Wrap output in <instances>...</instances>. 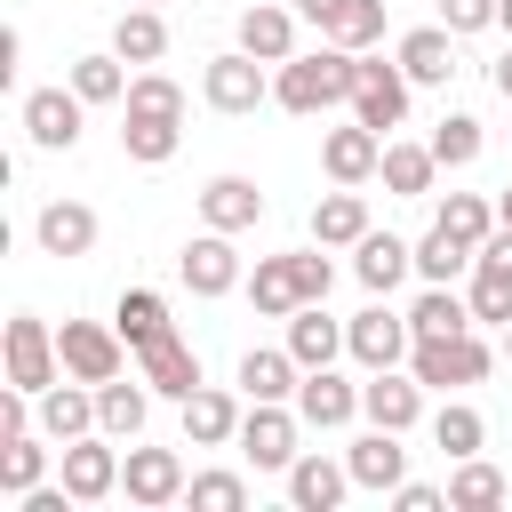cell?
I'll use <instances>...</instances> for the list:
<instances>
[{"label": "cell", "mask_w": 512, "mask_h": 512, "mask_svg": "<svg viewBox=\"0 0 512 512\" xmlns=\"http://www.w3.org/2000/svg\"><path fill=\"white\" fill-rule=\"evenodd\" d=\"M352 64H360V56L336 48V40L312 48V56H288L280 80H272V104H288V112H304V120L328 112V104H352Z\"/></svg>", "instance_id": "1"}, {"label": "cell", "mask_w": 512, "mask_h": 512, "mask_svg": "<svg viewBox=\"0 0 512 512\" xmlns=\"http://www.w3.org/2000/svg\"><path fill=\"white\" fill-rule=\"evenodd\" d=\"M496 368V352L464 328V336H416V352H408V376L424 384V392H448V384H480Z\"/></svg>", "instance_id": "2"}, {"label": "cell", "mask_w": 512, "mask_h": 512, "mask_svg": "<svg viewBox=\"0 0 512 512\" xmlns=\"http://www.w3.org/2000/svg\"><path fill=\"white\" fill-rule=\"evenodd\" d=\"M408 88H416V80H408L400 64L360 56V64H352V120H368L376 136H392V128L408 120Z\"/></svg>", "instance_id": "3"}, {"label": "cell", "mask_w": 512, "mask_h": 512, "mask_svg": "<svg viewBox=\"0 0 512 512\" xmlns=\"http://www.w3.org/2000/svg\"><path fill=\"white\" fill-rule=\"evenodd\" d=\"M344 352H352L360 368H400V360L416 352V328H408V312H392V304L376 296L368 312L344 320Z\"/></svg>", "instance_id": "4"}, {"label": "cell", "mask_w": 512, "mask_h": 512, "mask_svg": "<svg viewBox=\"0 0 512 512\" xmlns=\"http://www.w3.org/2000/svg\"><path fill=\"white\" fill-rule=\"evenodd\" d=\"M56 352H64V376H80V384H112L128 368V336L104 328V320H64L56 328Z\"/></svg>", "instance_id": "5"}, {"label": "cell", "mask_w": 512, "mask_h": 512, "mask_svg": "<svg viewBox=\"0 0 512 512\" xmlns=\"http://www.w3.org/2000/svg\"><path fill=\"white\" fill-rule=\"evenodd\" d=\"M472 320H488V328H512V224H496L488 240H480V256H472Z\"/></svg>", "instance_id": "6"}, {"label": "cell", "mask_w": 512, "mask_h": 512, "mask_svg": "<svg viewBox=\"0 0 512 512\" xmlns=\"http://www.w3.org/2000/svg\"><path fill=\"white\" fill-rule=\"evenodd\" d=\"M296 424L304 416H288L280 400H248V416H240V456L256 464V472H288L304 448H296Z\"/></svg>", "instance_id": "7"}, {"label": "cell", "mask_w": 512, "mask_h": 512, "mask_svg": "<svg viewBox=\"0 0 512 512\" xmlns=\"http://www.w3.org/2000/svg\"><path fill=\"white\" fill-rule=\"evenodd\" d=\"M56 376H64V352H56L48 320H40V312H16V320H8V384L48 392Z\"/></svg>", "instance_id": "8"}, {"label": "cell", "mask_w": 512, "mask_h": 512, "mask_svg": "<svg viewBox=\"0 0 512 512\" xmlns=\"http://www.w3.org/2000/svg\"><path fill=\"white\" fill-rule=\"evenodd\" d=\"M80 112H88L80 88H32V96H24V136H32L40 152H72V144H80Z\"/></svg>", "instance_id": "9"}, {"label": "cell", "mask_w": 512, "mask_h": 512, "mask_svg": "<svg viewBox=\"0 0 512 512\" xmlns=\"http://www.w3.org/2000/svg\"><path fill=\"white\" fill-rule=\"evenodd\" d=\"M176 272H184L192 296H232V288H248V280H240V256H232V232H216V224H208L200 240H184Z\"/></svg>", "instance_id": "10"}, {"label": "cell", "mask_w": 512, "mask_h": 512, "mask_svg": "<svg viewBox=\"0 0 512 512\" xmlns=\"http://www.w3.org/2000/svg\"><path fill=\"white\" fill-rule=\"evenodd\" d=\"M64 488H72L80 504H104V496L120 488V448H112V432L64 440Z\"/></svg>", "instance_id": "11"}, {"label": "cell", "mask_w": 512, "mask_h": 512, "mask_svg": "<svg viewBox=\"0 0 512 512\" xmlns=\"http://www.w3.org/2000/svg\"><path fill=\"white\" fill-rule=\"evenodd\" d=\"M200 96H208L216 112H256V104L272 96V80H264V64H256L248 48H232V56H216V64H208Z\"/></svg>", "instance_id": "12"}, {"label": "cell", "mask_w": 512, "mask_h": 512, "mask_svg": "<svg viewBox=\"0 0 512 512\" xmlns=\"http://www.w3.org/2000/svg\"><path fill=\"white\" fill-rule=\"evenodd\" d=\"M320 168H328V184H368V176L384 168V136H376L368 120L328 128V136H320Z\"/></svg>", "instance_id": "13"}, {"label": "cell", "mask_w": 512, "mask_h": 512, "mask_svg": "<svg viewBox=\"0 0 512 512\" xmlns=\"http://www.w3.org/2000/svg\"><path fill=\"white\" fill-rule=\"evenodd\" d=\"M136 376H144L152 392H168V400H192V392H200V352L168 328V336H152V344L136 352Z\"/></svg>", "instance_id": "14"}, {"label": "cell", "mask_w": 512, "mask_h": 512, "mask_svg": "<svg viewBox=\"0 0 512 512\" xmlns=\"http://www.w3.org/2000/svg\"><path fill=\"white\" fill-rule=\"evenodd\" d=\"M120 488H128V504H176L184 496V464H176V448H128L120 456Z\"/></svg>", "instance_id": "15"}, {"label": "cell", "mask_w": 512, "mask_h": 512, "mask_svg": "<svg viewBox=\"0 0 512 512\" xmlns=\"http://www.w3.org/2000/svg\"><path fill=\"white\" fill-rule=\"evenodd\" d=\"M360 416L384 424V432H408V424L424 416V384H416V376H392V368H368V384H360Z\"/></svg>", "instance_id": "16"}, {"label": "cell", "mask_w": 512, "mask_h": 512, "mask_svg": "<svg viewBox=\"0 0 512 512\" xmlns=\"http://www.w3.org/2000/svg\"><path fill=\"white\" fill-rule=\"evenodd\" d=\"M296 416L320 424V432H336V424L360 416V384H344L336 368H304V384H296Z\"/></svg>", "instance_id": "17"}, {"label": "cell", "mask_w": 512, "mask_h": 512, "mask_svg": "<svg viewBox=\"0 0 512 512\" xmlns=\"http://www.w3.org/2000/svg\"><path fill=\"white\" fill-rule=\"evenodd\" d=\"M376 224H368V200L352 192V184H336V192H320L312 200V240L320 248H360Z\"/></svg>", "instance_id": "18"}, {"label": "cell", "mask_w": 512, "mask_h": 512, "mask_svg": "<svg viewBox=\"0 0 512 512\" xmlns=\"http://www.w3.org/2000/svg\"><path fill=\"white\" fill-rule=\"evenodd\" d=\"M240 400L232 392H216V384H200L192 400H184V448H224V440H240Z\"/></svg>", "instance_id": "19"}, {"label": "cell", "mask_w": 512, "mask_h": 512, "mask_svg": "<svg viewBox=\"0 0 512 512\" xmlns=\"http://www.w3.org/2000/svg\"><path fill=\"white\" fill-rule=\"evenodd\" d=\"M344 464H352V488H400V480H408V448H400V432H384V424H368Z\"/></svg>", "instance_id": "20"}, {"label": "cell", "mask_w": 512, "mask_h": 512, "mask_svg": "<svg viewBox=\"0 0 512 512\" xmlns=\"http://www.w3.org/2000/svg\"><path fill=\"white\" fill-rule=\"evenodd\" d=\"M32 240H40L48 256H88V248H96V208H80V200H48V208L32 216Z\"/></svg>", "instance_id": "21"}, {"label": "cell", "mask_w": 512, "mask_h": 512, "mask_svg": "<svg viewBox=\"0 0 512 512\" xmlns=\"http://www.w3.org/2000/svg\"><path fill=\"white\" fill-rule=\"evenodd\" d=\"M40 432L64 448V440H80V432H96V384H48L40 392Z\"/></svg>", "instance_id": "22"}, {"label": "cell", "mask_w": 512, "mask_h": 512, "mask_svg": "<svg viewBox=\"0 0 512 512\" xmlns=\"http://www.w3.org/2000/svg\"><path fill=\"white\" fill-rule=\"evenodd\" d=\"M352 488V464H328V456H296L288 464V504L296 512H336Z\"/></svg>", "instance_id": "23"}, {"label": "cell", "mask_w": 512, "mask_h": 512, "mask_svg": "<svg viewBox=\"0 0 512 512\" xmlns=\"http://www.w3.org/2000/svg\"><path fill=\"white\" fill-rule=\"evenodd\" d=\"M240 48H248L256 64H288V56H296V16L272 8V0L240 8Z\"/></svg>", "instance_id": "24"}, {"label": "cell", "mask_w": 512, "mask_h": 512, "mask_svg": "<svg viewBox=\"0 0 512 512\" xmlns=\"http://www.w3.org/2000/svg\"><path fill=\"white\" fill-rule=\"evenodd\" d=\"M200 216H208L216 232H248V224L264 216V192H256L248 176H208V184H200Z\"/></svg>", "instance_id": "25"}, {"label": "cell", "mask_w": 512, "mask_h": 512, "mask_svg": "<svg viewBox=\"0 0 512 512\" xmlns=\"http://www.w3.org/2000/svg\"><path fill=\"white\" fill-rule=\"evenodd\" d=\"M352 272H360V288H368V296H392V288L416 272V248H408V240H392V232H368V240H360V256H352Z\"/></svg>", "instance_id": "26"}, {"label": "cell", "mask_w": 512, "mask_h": 512, "mask_svg": "<svg viewBox=\"0 0 512 512\" xmlns=\"http://www.w3.org/2000/svg\"><path fill=\"white\" fill-rule=\"evenodd\" d=\"M248 304H256L264 320H288L296 304H312V296H304V272H296V256H264V264L248 272Z\"/></svg>", "instance_id": "27"}, {"label": "cell", "mask_w": 512, "mask_h": 512, "mask_svg": "<svg viewBox=\"0 0 512 512\" xmlns=\"http://www.w3.org/2000/svg\"><path fill=\"white\" fill-rule=\"evenodd\" d=\"M296 384H304V360L280 344V352H240V392L248 400H296Z\"/></svg>", "instance_id": "28"}, {"label": "cell", "mask_w": 512, "mask_h": 512, "mask_svg": "<svg viewBox=\"0 0 512 512\" xmlns=\"http://www.w3.org/2000/svg\"><path fill=\"white\" fill-rule=\"evenodd\" d=\"M144 408H152V384L136 376V384H96V432H112V440H136L144 432Z\"/></svg>", "instance_id": "29"}, {"label": "cell", "mask_w": 512, "mask_h": 512, "mask_svg": "<svg viewBox=\"0 0 512 512\" xmlns=\"http://www.w3.org/2000/svg\"><path fill=\"white\" fill-rule=\"evenodd\" d=\"M400 72H408L416 88H432V80H448V72H456V48H448V24H416V32L400 40Z\"/></svg>", "instance_id": "30"}, {"label": "cell", "mask_w": 512, "mask_h": 512, "mask_svg": "<svg viewBox=\"0 0 512 512\" xmlns=\"http://www.w3.org/2000/svg\"><path fill=\"white\" fill-rule=\"evenodd\" d=\"M408 328H416V336H464V328H480V320H472V296L424 280V296L408 304Z\"/></svg>", "instance_id": "31"}, {"label": "cell", "mask_w": 512, "mask_h": 512, "mask_svg": "<svg viewBox=\"0 0 512 512\" xmlns=\"http://www.w3.org/2000/svg\"><path fill=\"white\" fill-rule=\"evenodd\" d=\"M288 352H296L304 368H328V360L344 352V328H336L320 304H296V312H288Z\"/></svg>", "instance_id": "32"}, {"label": "cell", "mask_w": 512, "mask_h": 512, "mask_svg": "<svg viewBox=\"0 0 512 512\" xmlns=\"http://www.w3.org/2000/svg\"><path fill=\"white\" fill-rule=\"evenodd\" d=\"M176 144H184V120H160V112H128V128H120V152L144 168L176 160Z\"/></svg>", "instance_id": "33"}, {"label": "cell", "mask_w": 512, "mask_h": 512, "mask_svg": "<svg viewBox=\"0 0 512 512\" xmlns=\"http://www.w3.org/2000/svg\"><path fill=\"white\" fill-rule=\"evenodd\" d=\"M448 504H456V512H496V504H504V472H496L488 456H456V472H448Z\"/></svg>", "instance_id": "34"}, {"label": "cell", "mask_w": 512, "mask_h": 512, "mask_svg": "<svg viewBox=\"0 0 512 512\" xmlns=\"http://www.w3.org/2000/svg\"><path fill=\"white\" fill-rule=\"evenodd\" d=\"M112 56H128V64H160V56H168V24H160V8H128V16L112 24Z\"/></svg>", "instance_id": "35"}, {"label": "cell", "mask_w": 512, "mask_h": 512, "mask_svg": "<svg viewBox=\"0 0 512 512\" xmlns=\"http://www.w3.org/2000/svg\"><path fill=\"white\" fill-rule=\"evenodd\" d=\"M112 328L128 336V352H144L152 336H168V304H160L152 288H120V304H112Z\"/></svg>", "instance_id": "36"}, {"label": "cell", "mask_w": 512, "mask_h": 512, "mask_svg": "<svg viewBox=\"0 0 512 512\" xmlns=\"http://www.w3.org/2000/svg\"><path fill=\"white\" fill-rule=\"evenodd\" d=\"M320 40H336V48H368V40H384V0H336L328 8V24H320Z\"/></svg>", "instance_id": "37"}, {"label": "cell", "mask_w": 512, "mask_h": 512, "mask_svg": "<svg viewBox=\"0 0 512 512\" xmlns=\"http://www.w3.org/2000/svg\"><path fill=\"white\" fill-rule=\"evenodd\" d=\"M472 256H480V248H464V240H456V232H440V224H432V232L416 240V272H424L432 288L464 280V272H472Z\"/></svg>", "instance_id": "38"}, {"label": "cell", "mask_w": 512, "mask_h": 512, "mask_svg": "<svg viewBox=\"0 0 512 512\" xmlns=\"http://www.w3.org/2000/svg\"><path fill=\"white\" fill-rule=\"evenodd\" d=\"M48 440V432H40ZM32 432H16V440H0V496H32L40 488V472H48V448H40Z\"/></svg>", "instance_id": "39"}, {"label": "cell", "mask_w": 512, "mask_h": 512, "mask_svg": "<svg viewBox=\"0 0 512 512\" xmlns=\"http://www.w3.org/2000/svg\"><path fill=\"white\" fill-rule=\"evenodd\" d=\"M392 192H432V176H440V152L432 144H384V168H376Z\"/></svg>", "instance_id": "40"}, {"label": "cell", "mask_w": 512, "mask_h": 512, "mask_svg": "<svg viewBox=\"0 0 512 512\" xmlns=\"http://www.w3.org/2000/svg\"><path fill=\"white\" fill-rule=\"evenodd\" d=\"M496 224H504V216H496V208H488L480 192H448V200H440V232H456L464 248H480V240H488Z\"/></svg>", "instance_id": "41"}, {"label": "cell", "mask_w": 512, "mask_h": 512, "mask_svg": "<svg viewBox=\"0 0 512 512\" xmlns=\"http://www.w3.org/2000/svg\"><path fill=\"white\" fill-rule=\"evenodd\" d=\"M432 440H440V456L456 464V456H480V440H488V424H480V408H464V400H448V408L432 416Z\"/></svg>", "instance_id": "42"}, {"label": "cell", "mask_w": 512, "mask_h": 512, "mask_svg": "<svg viewBox=\"0 0 512 512\" xmlns=\"http://www.w3.org/2000/svg\"><path fill=\"white\" fill-rule=\"evenodd\" d=\"M128 56H80L72 64V88L88 96V104H128V72H120Z\"/></svg>", "instance_id": "43"}, {"label": "cell", "mask_w": 512, "mask_h": 512, "mask_svg": "<svg viewBox=\"0 0 512 512\" xmlns=\"http://www.w3.org/2000/svg\"><path fill=\"white\" fill-rule=\"evenodd\" d=\"M432 152H440V168H472V160H480V120H472V112H448V120L432 128Z\"/></svg>", "instance_id": "44"}, {"label": "cell", "mask_w": 512, "mask_h": 512, "mask_svg": "<svg viewBox=\"0 0 512 512\" xmlns=\"http://www.w3.org/2000/svg\"><path fill=\"white\" fill-rule=\"evenodd\" d=\"M184 496H192V512H240L248 504V480L240 472H192Z\"/></svg>", "instance_id": "45"}, {"label": "cell", "mask_w": 512, "mask_h": 512, "mask_svg": "<svg viewBox=\"0 0 512 512\" xmlns=\"http://www.w3.org/2000/svg\"><path fill=\"white\" fill-rule=\"evenodd\" d=\"M128 112H160V120H184V88L168 72H136L128 80Z\"/></svg>", "instance_id": "46"}, {"label": "cell", "mask_w": 512, "mask_h": 512, "mask_svg": "<svg viewBox=\"0 0 512 512\" xmlns=\"http://www.w3.org/2000/svg\"><path fill=\"white\" fill-rule=\"evenodd\" d=\"M440 16H448V32H488L496 0H440Z\"/></svg>", "instance_id": "47"}, {"label": "cell", "mask_w": 512, "mask_h": 512, "mask_svg": "<svg viewBox=\"0 0 512 512\" xmlns=\"http://www.w3.org/2000/svg\"><path fill=\"white\" fill-rule=\"evenodd\" d=\"M392 504H400V512H440V504H448V488H424V480H400V488H392Z\"/></svg>", "instance_id": "48"}, {"label": "cell", "mask_w": 512, "mask_h": 512, "mask_svg": "<svg viewBox=\"0 0 512 512\" xmlns=\"http://www.w3.org/2000/svg\"><path fill=\"white\" fill-rule=\"evenodd\" d=\"M328 8H336V0H296V16H304V24H328Z\"/></svg>", "instance_id": "49"}, {"label": "cell", "mask_w": 512, "mask_h": 512, "mask_svg": "<svg viewBox=\"0 0 512 512\" xmlns=\"http://www.w3.org/2000/svg\"><path fill=\"white\" fill-rule=\"evenodd\" d=\"M496 96H504V104H512V48H504V56H496Z\"/></svg>", "instance_id": "50"}, {"label": "cell", "mask_w": 512, "mask_h": 512, "mask_svg": "<svg viewBox=\"0 0 512 512\" xmlns=\"http://www.w3.org/2000/svg\"><path fill=\"white\" fill-rule=\"evenodd\" d=\"M496 24H504V32H512V0H496Z\"/></svg>", "instance_id": "51"}, {"label": "cell", "mask_w": 512, "mask_h": 512, "mask_svg": "<svg viewBox=\"0 0 512 512\" xmlns=\"http://www.w3.org/2000/svg\"><path fill=\"white\" fill-rule=\"evenodd\" d=\"M496 216H504V224H512V192H504V200H496Z\"/></svg>", "instance_id": "52"}, {"label": "cell", "mask_w": 512, "mask_h": 512, "mask_svg": "<svg viewBox=\"0 0 512 512\" xmlns=\"http://www.w3.org/2000/svg\"><path fill=\"white\" fill-rule=\"evenodd\" d=\"M504 360H512V328H504Z\"/></svg>", "instance_id": "53"}, {"label": "cell", "mask_w": 512, "mask_h": 512, "mask_svg": "<svg viewBox=\"0 0 512 512\" xmlns=\"http://www.w3.org/2000/svg\"><path fill=\"white\" fill-rule=\"evenodd\" d=\"M144 8H152V0H144Z\"/></svg>", "instance_id": "54"}]
</instances>
